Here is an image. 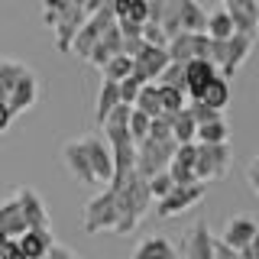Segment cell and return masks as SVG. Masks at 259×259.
I'll return each mask as SVG.
<instances>
[{
    "label": "cell",
    "mask_w": 259,
    "mask_h": 259,
    "mask_svg": "<svg viewBox=\"0 0 259 259\" xmlns=\"http://www.w3.org/2000/svg\"><path fill=\"white\" fill-rule=\"evenodd\" d=\"M120 104V91H117V81H101V91H97V104H94V120L97 126L107 120V113Z\"/></svg>",
    "instance_id": "603a6c76"
},
{
    "label": "cell",
    "mask_w": 259,
    "mask_h": 259,
    "mask_svg": "<svg viewBox=\"0 0 259 259\" xmlns=\"http://www.w3.org/2000/svg\"><path fill=\"white\" fill-rule=\"evenodd\" d=\"M165 65H168L165 49H159V46H143V52L133 59V71H130V75H136L143 84H156V78L162 75V68H165Z\"/></svg>",
    "instance_id": "8fae6325"
},
{
    "label": "cell",
    "mask_w": 259,
    "mask_h": 259,
    "mask_svg": "<svg viewBox=\"0 0 259 259\" xmlns=\"http://www.w3.org/2000/svg\"><path fill=\"white\" fill-rule=\"evenodd\" d=\"M146 140H156V143L172 140V120H168V113H159V117H152V120H149Z\"/></svg>",
    "instance_id": "1f68e13d"
},
{
    "label": "cell",
    "mask_w": 259,
    "mask_h": 259,
    "mask_svg": "<svg viewBox=\"0 0 259 259\" xmlns=\"http://www.w3.org/2000/svg\"><path fill=\"white\" fill-rule=\"evenodd\" d=\"M214 259H240V256H237V249L224 246V243H221V240L214 237Z\"/></svg>",
    "instance_id": "b9f144b4"
},
{
    "label": "cell",
    "mask_w": 259,
    "mask_h": 259,
    "mask_svg": "<svg viewBox=\"0 0 259 259\" xmlns=\"http://www.w3.org/2000/svg\"><path fill=\"white\" fill-rule=\"evenodd\" d=\"M81 224H84L88 233H113V224H117V201H113V191L104 188L97 191L91 201L84 204V214H81Z\"/></svg>",
    "instance_id": "277c9868"
},
{
    "label": "cell",
    "mask_w": 259,
    "mask_h": 259,
    "mask_svg": "<svg viewBox=\"0 0 259 259\" xmlns=\"http://www.w3.org/2000/svg\"><path fill=\"white\" fill-rule=\"evenodd\" d=\"M10 123H13V113H10V107H7L4 101H0V133H7Z\"/></svg>",
    "instance_id": "ee69618b"
},
{
    "label": "cell",
    "mask_w": 259,
    "mask_h": 259,
    "mask_svg": "<svg viewBox=\"0 0 259 259\" xmlns=\"http://www.w3.org/2000/svg\"><path fill=\"white\" fill-rule=\"evenodd\" d=\"M133 259H178V249L168 237H146L133 249Z\"/></svg>",
    "instance_id": "44dd1931"
},
{
    "label": "cell",
    "mask_w": 259,
    "mask_h": 259,
    "mask_svg": "<svg viewBox=\"0 0 259 259\" xmlns=\"http://www.w3.org/2000/svg\"><path fill=\"white\" fill-rule=\"evenodd\" d=\"M26 230H29V227H26V221H23L20 207H16V198L0 201V233H4L7 240H16V237H23Z\"/></svg>",
    "instance_id": "d6986e66"
},
{
    "label": "cell",
    "mask_w": 259,
    "mask_h": 259,
    "mask_svg": "<svg viewBox=\"0 0 259 259\" xmlns=\"http://www.w3.org/2000/svg\"><path fill=\"white\" fill-rule=\"evenodd\" d=\"M84 10L81 7H68L65 10V16L59 23L52 26V32H55V46H59V52H68V46H71V39H75V32L84 26Z\"/></svg>",
    "instance_id": "2e32d148"
},
{
    "label": "cell",
    "mask_w": 259,
    "mask_h": 259,
    "mask_svg": "<svg viewBox=\"0 0 259 259\" xmlns=\"http://www.w3.org/2000/svg\"><path fill=\"white\" fill-rule=\"evenodd\" d=\"M130 71H133V62L130 59H123V55H113V59H107L101 65V75H104V81H123Z\"/></svg>",
    "instance_id": "4dcf8cb0"
},
{
    "label": "cell",
    "mask_w": 259,
    "mask_h": 259,
    "mask_svg": "<svg viewBox=\"0 0 259 259\" xmlns=\"http://www.w3.org/2000/svg\"><path fill=\"white\" fill-rule=\"evenodd\" d=\"M0 259H26L20 253V246H16V240H7L4 246H0Z\"/></svg>",
    "instance_id": "60d3db41"
},
{
    "label": "cell",
    "mask_w": 259,
    "mask_h": 259,
    "mask_svg": "<svg viewBox=\"0 0 259 259\" xmlns=\"http://www.w3.org/2000/svg\"><path fill=\"white\" fill-rule=\"evenodd\" d=\"M52 227H46V230H26L23 237H16V246H20V253L26 259H42L49 249H52Z\"/></svg>",
    "instance_id": "ac0fdd59"
},
{
    "label": "cell",
    "mask_w": 259,
    "mask_h": 259,
    "mask_svg": "<svg viewBox=\"0 0 259 259\" xmlns=\"http://www.w3.org/2000/svg\"><path fill=\"white\" fill-rule=\"evenodd\" d=\"M146 185H149V194H152V201H162L168 191L175 188V182H172V175H168V172H159V175H152Z\"/></svg>",
    "instance_id": "74e56055"
},
{
    "label": "cell",
    "mask_w": 259,
    "mask_h": 259,
    "mask_svg": "<svg viewBox=\"0 0 259 259\" xmlns=\"http://www.w3.org/2000/svg\"><path fill=\"white\" fill-rule=\"evenodd\" d=\"M204 36L207 39H230L233 36V23H230V16H227L224 7H221V10H214V13H207Z\"/></svg>",
    "instance_id": "484cf974"
},
{
    "label": "cell",
    "mask_w": 259,
    "mask_h": 259,
    "mask_svg": "<svg viewBox=\"0 0 259 259\" xmlns=\"http://www.w3.org/2000/svg\"><path fill=\"white\" fill-rule=\"evenodd\" d=\"M185 110H188V117L194 120V126H201V123H214V120H224L217 110L204 107L201 101H191V104H185Z\"/></svg>",
    "instance_id": "836d02e7"
},
{
    "label": "cell",
    "mask_w": 259,
    "mask_h": 259,
    "mask_svg": "<svg viewBox=\"0 0 259 259\" xmlns=\"http://www.w3.org/2000/svg\"><path fill=\"white\" fill-rule=\"evenodd\" d=\"M140 88H143V81L136 78V75H126L123 81H117L120 104H126V107H133V101H136V94H140Z\"/></svg>",
    "instance_id": "8d00e7d4"
},
{
    "label": "cell",
    "mask_w": 259,
    "mask_h": 259,
    "mask_svg": "<svg viewBox=\"0 0 259 259\" xmlns=\"http://www.w3.org/2000/svg\"><path fill=\"white\" fill-rule=\"evenodd\" d=\"M237 256L240 259H259V240H253V243H246L243 249H237Z\"/></svg>",
    "instance_id": "7bdbcfd3"
},
{
    "label": "cell",
    "mask_w": 259,
    "mask_h": 259,
    "mask_svg": "<svg viewBox=\"0 0 259 259\" xmlns=\"http://www.w3.org/2000/svg\"><path fill=\"white\" fill-rule=\"evenodd\" d=\"M4 243H7V237H4V233H0V246H4Z\"/></svg>",
    "instance_id": "7dc6e473"
},
{
    "label": "cell",
    "mask_w": 259,
    "mask_h": 259,
    "mask_svg": "<svg viewBox=\"0 0 259 259\" xmlns=\"http://www.w3.org/2000/svg\"><path fill=\"white\" fill-rule=\"evenodd\" d=\"M36 101H39V78H36L32 68H23V75L13 81V88H10V94H7L4 104L10 107V113L16 117V113H23V110H32Z\"/></svg>",
    "instance_id": "ba28073f"
},
{
    "label": "cell",
    "mask_w": 259,
    "mask_h": 259,
    "mask_svg": "<svg viewBox=\"0 0 259 259\" xmlns=\"http://www.w3.org/2000/svg\"><path fill=\"white\" fill-rule=\"evenodd\" d=\"M156 84H172V88H182L185 91V65L168 62L165 68H162V75L156 78Z\"/></svg>",
    "instance_id": "d590c367"
},
{
    "label": "cell",
    "mask_w": 259,
    "mask_h": 259,
    "mask_svg": "<svg viewBox=\"0 0 259 259\" xmlns=\"http://www.w3.org/2000/svg\"><path fill=\"white\" fill-rule=\"evenodd\" d=\"M224 10H227V16H230V23H233V32L256 39V29H259V0H227Z\"/></svg>",
    "instance_id": "9c48e42d"
},
{
    "label": "cell",
    "mask_w": 259,
    "mask_h": 259,
    "mask_svg": "<svg viewBox=\"0 0 259 259\" xmlns=\"http://www.w3.org/2000/svg\"><path fill=\"white\" fill-rule=\"evenodd\" d=\"M207 13L198 0H178V32H204Z\"/></svg>",
    "instance_id": "ffe728a7"
},
{
    "label": "cell",
    "mask_w": 259,
    "mask_h": 259,
    "mask_svg": "<svg viewBox=\"0 0 259 259\" xmlns=\"http://www.w3.org/2000/svg\"><path fill=\"white\" fill-rule=\"evenodd\" d=\"M62 159H65V168H68V172L75 175L78 182H84V185H91V188H97V185H94V175H91V165H88L84 149H81L78 140H71V143L62 146Z\"/></svg>",
    "instance_id": "e0dca14e"
},
{
    "label": "cell",
    "mask_w": 259,
    "mask_h": 259,
    "mask_svg": "<svg viewBox=\"0 0 259 259\" xmlns=\"http://www.w3.org/2000/svg\"><path fill=\"white\" fill-rule=\"evenodd\" d=\"M249 52H253V39H249V36H240V32H233V36L227 39V62L217 68V75L230 81V78L240 71V65L249 59Z\"/></svg>",
    "instance_id": "5bb4252c"
},
{
    "label": "cell",
    "mask_w": 259,
    "mask_h": 259,
    "mask_svg": "<svg viewBox=\"0 0 259 259\" xmlns=\"http://www.w3.org/2000/svg\"><path fill=\"white\" fill-rule=\"evenodd\" d=\"M68 7H71L68 0H42V23L52 29L55 23L65 16V10H68Z\"/></svg>",
    "instance_id": "e575fe53"
},
{
    "label": "cell",
    "mask_w": 259,
    "mask_h": 259,
    "mask_svg": "<svg viewBox=\"0 0 259 259\" xmlns=\"http://www.w3.org/2000/svg\"><path fill=\"white\" fill-rule=\"evenodd\" d=\"M217 240H221L224 246H230V249H243L246 243L259 240V227H256V221H253V217H246V214H237V217H230V221H227L224 233H221Z\"/></svg>",
    "instance_id": "7c38bea8"
},
{
    "label": "cell",
    "mask_w": 259,
    "mask_h": 259,
    "mask_svg": "<svg viewBox=\"0 0 259 259\" xmlns=\"http://www.w3.org/2000/svg\"><path fill=\"white\" fill-rule=\"evenodd\" d=\"M194 143H204V146H221L230 143V126L224 120H214V123H201L194 130Z\"/></svg>",
    "instance_id": "d4e9b609"
},
{
    "label": "cell",
    "mask_w": 259,
    "mask_h": 259,
    "mask_svg": "<svg viewBox=\"0 0 259 259\" xmlns=\"http://www.w3.org/2000/svg\"><path fill=\"white\" fill-rule=\"evenodd\" d=\"M97 36H101V29H97L91 20H84V26H81V29L75 32V39H71L68 52L75 55V59H88V52H91V49H94Z\"/></svg>",
    "instance_id": "cb8c5ba5"
},
{
    "label": "cell",
    "mask_w": 259,
    "mask_h": 259,
    "mask_svg": "<svg viewBox=\"0 0 259 259\" xmlns=\"http://www.w3.org/2000/svg\"><path fill=\"white\" fill-rule=\"evenodd\" d=\"M123 20L136 23V26H143V23L149 20V10H146L143 0H130V7H126V16H123Z\"/></svg>",
    "instance_id": "ab89813d"
},
{
    "label": "cell",
    "mask_w": 259,
    "mask_h": 259,
    "mask_svg": "<svg viewBox=\"0 0 259 259\" xmlns=\"http://www.w3.org/2000/svg\"><path fill=\"white\" fill-rule=\"evenodd\" d=\"M143 4H149V0H143Z\"/></svg>",
    "instance_id": "c3c4849f"
},
{
    "label": "cell",
    "mask_w": 259,
    "mask_h": 259,
    "mask_svg": "<svg viewBox=\"0 0 259 259\" xmlns=\"http://www.w3.org/2000/svg\"><path fill=\"white\" fill-rule=\"evenodd\" d=\"M133 110H140L146 113V117H159L162 107H159V88L156 84H143L140 88V94H136V101H133Z\"/></svg>",
    "instance_id": "83f0119b"
},
{
    "label": "cell",
    "mask_w": 259,
    "mask_h": 259,
    "mask_svg": "<svg viewBox=\"0 0 259 259\" xmlns=\"http://www.w3.org/2000/svg\"><path fill=\"white\" fill-rule=\"evenodd\" d=\"M194 146H198V152H194V178H198L201 185L221 182V178L230 172V162H233L230 143H221V146L194 143Z\"/></svg>",
    "instance_id": "7a4b0ae2"
},
{
    "label": "cell",
    "mask_w": 259,
    "mask_h": 259,
    "mask_svg": "<svg viewBox=\"0 0 259 259\" xmlns=\"http://www.w3.org/2000/svg\"><path fill=\"white\" fill-rule=\"evenodd\" d=\"M175 140H165V143H156V140H140L136 143V162H133V172L149 182L152 175L165 172L168 162H172V152H175Z\"/></svg>",
    "instance_id": "3957f363"
},
{
    "label": "cell",
    "mask_w": 259,
    "mask_h": 259,
    "mask_svg": "<svg viewBox=\"0 0 259 259\" xmlns=\"http://www.w3.org/2000/svg\"><path fill=\"white\" fill-rule=\"evenodd\" d=\"M140 36H143V42H146V46H159V49H165V42H168V36L156 26V23H143Z\"/></svg>",
    "instance_id": "f35d334b"
},
{
    "label": "cell",
    "mask_w": 259,
    "mask_h": 259,
    "mask_svg": "<svg viewBox=\"0 0 259 259\" xmlns=\"http://www.w3.org/2000/svg\"><path fill=\"white\" fill-rule=\"evenodd\" d=\"M165 55L168 62H191V59H207V36L204 32H178L165 42Z\"/></svg>",
    "instance_id": "52a82bcc"
},
{
    "label": "cell",
    "mask_w": 259,
    "mask_h": 259,
    "mask_svg": "<svg viewBox=\"0 0 259 259\" xmlns=\"http://www.w3.org/2000/svg\"><path fill=\"white\" fill-rule=\"evenodd\" d=\"M71 7H81V10H84V0H68Z\"/></svg>",
    "instance_id": "bcb514c9"
},
{
    "label": "cell",
    "mask_w": 259,
    "mask_h": 259,
    "mask_svg": "<svg viewBox=\"0 0 259 259\" xmlns=\"http://www.w3.org/2000/svg\"><path fill=\"white\" fill-rule=\"evenodd\" d=\"M78 143H81V149H84L88 165H91L94 185L97 188H107L110 178H113V156H110L107 140H101V136H84V140H78Z\"/></svg>",
    "instance_id": "8992f818"
},
{
    "label": "cell",
    "mask_w": 259,
    "mask_h": 259,
    "mask_svg": "<svg viewBox=\"0 0 259 259\" xmlns=\"http://www.w3.org/2000/svg\"><path fill=\"white\" fill-rule=\"evenodd\" d=\"M217 75V68L210 65L207 59H191L185 62V97H191V101H198L201 91L207 88V81Z\"/></svg>",
    "instance_id": "4fadbf2b"
},
{
    "label": "cell",
    "mask_w": 259,
    "mask_h": 259,
    "mask_svg": "<svg viewBox=\"0 0 259 259\" xmlns=\"http://www.w3.org/2000/svg\"><path fill=\"white\" fill-rule=\"evenodd\" d=\"M172 140L178 143V146H185V143H194V120L188 117V110H178V113H172Z\"/></svg>",
    "instance_id": "f1b7e54d"
},
{
    "label": "cell",
    "mask_w": 259,
    "mask_h": 259,
    "mask_svg": "<svg viewBox=\"0 0 259 259\" xmlns=\"http://www.w3.org/2000/svg\"><path fill=\"white\" fill-rule=\"evenodd\" d=\"M185 259H214V237L207 230V221L191 224L185 237Z\"/></svg>",
    "instance_id": "9a60e30c"
},
{
    "label": "cell",
    "mask_w": 259,
    "mask_h": 259,
    "mask_svg": "<svg viewBox=\"0 0 259 259\" xmlns=\"http://www.w3.org/2000/svg\"><path fill=\"white\" fill-rule=\"evenodd\" d=\"M13 198H16V207H20V214H23V221H26L29 230H46L49 227V210L42 204V198H39L32 188H26V185H20Z\"/></svg>",
    "instance_id": "30bf717a"
},
{
    "label": "cell",
    "mask_w": 259,
    "mask_h": 259,
    "mask_svg": "<svg viewBox=\"0 0 259 259\" xmlns=\"http://www.w3.org/2000/svg\"><path fill=\"white\" fill-rule=\"evenodd\" d=\"M224 4H227V0H224Z\"/></svg>",
    "instance_id": "681fc988"
},
{
    "label": "cell",
    "mask_w": 259,
    "mask_h": 259,
    "mask_svg": "<svg viewBox=\"0 0 259 259\" xmlns=\"http://www.w3.org/2000/svg\"><path fill=\"white\" fill-rule=\"evenodd\" d=\"M23 68H26L23 62H13V59H0V101H7V94H10L13 81L23 75Z\"/></svg>",
    "instance_id": "f546056e"
},
{
    "label": "cell",
    "mask_w": 259,
    "mask_h": 259,
    "mask_svg": "<svg viewBox=\"0 0 259 259\" xmlns=\"http://www.w3.org/2000/svg\"><path fill=\"white\" fill-rule=\"evenodd\" d=\"M146 130H149V117H146V113H140V110H133V107H130V117H126V133L133 136V143L146 140Z\"/></svg>",
    "instance_id": "d6a6232c"
},
{
    "label": "cell",
    "mask_w": 259,
    "mask_h": 259,
    "mask_svg": "<svg viewBox=\"0 0 259 259\" xmlns=\"http://www.w3.org/2000/svg\"><path fill=\"white\" fill-rule=\"evenodd\" d=\"M207 194V185L201 182H191V185H175L172 191L165 194L162 201H156V217H175V214H185L191 210L194 204H201Z\"/></svg>",
    "instance_id": "5b68a950"
},
{
    "label": "cell",
    "mask_w": 259,
    "mask_h": 259,
    "mask_svg": "<svg viewBox=\"0 0 259 259\" xmlns=\"http://www.w3.org/2000/svg\"><path fill=\"white\" fill-rule=\"evenodd\" d=\"M198 101L204 104V107H210V110H217V113H221V110L227 107V104H230V81L221 78V75H214V78L207 81V88L201 91Z\"/></svg>",
    "instance_id": "7402d4cb"
},
{
    "label": "cell",
    "mask_w": 259,
    "mask_h": 259,
    "mask_svg": "<svg viewBox=\"0 0 259 259\" xmlns=\"http://www.w3.org/2000/svg\"><path fill=\"white\" fill-rule=\"evenodd\" d=\"M107 188L113 191V201H117V224H113V233L126 237V233H133L136 227L143 224V217L149 214V207H152L149 185H146V178L130 172L120 185H107Z\"/></svg>",
    "instance_id": "6da1fadb"
},
{
    "label": "cell",
    "mask_w": 259,
    "mask_h": 259,
    "mask_svg": "<svg viewBox=\"0 0 259 259\" xmlns=\"http://www.w3.org/2000/svg\"><path fill=\"white\" fill-rule=\"evenodd\" d=\"M256 165H259V159H253V162H249V172H246V178H249V188H253V191L259 194V182H256Z\"/></svg>",
    "instance_id": "f6af8a7d"
},
{
    "label": "cell",
    "mask_w": 259,
    "mask_h": 259,
    "mask_svg": "<svg viewBox=\"0 0 259 259\" xmlns=\"http://www.w3.org/2000/svg\"><path fill=\"white\" fill-rule=\"evenodd\" d=\"M159 88V107L162 113H178V110H185V104H188V97H185L182 88H172V84H156Z\"/></svg>",
    "instance_id": "4316f807"
}]
</instances>
